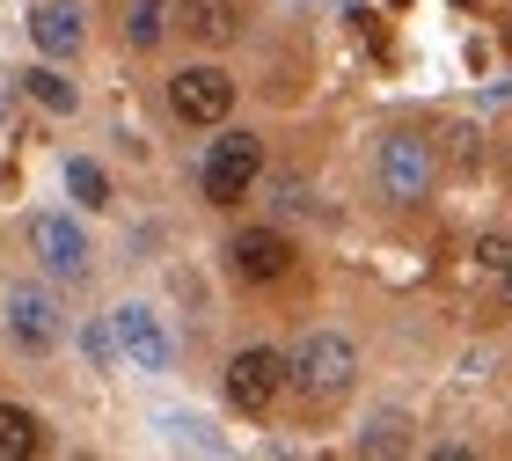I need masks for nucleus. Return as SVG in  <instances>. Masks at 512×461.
I'll return each mask as SVG.
<instances>
[{"instance_id":"f257e3e1","label":"nucleus","mask_w":512,"mask_h":461,"mask_svg":"<svg viewBox=\"0 0 512 461\" xmlns=\"http://www.w3.org/2000/svg\"><path fill=\"white\" fill-rule=\"evenodd\" d=\"M374 176H381V198L388 205H417V198H432L439 154H432L425 132H388L381 154H374Z\"/></svg>"},{"instance_id":"f03ea898","label":"nucleus","mask_w":512,"mask_h":461,"mask_svg":"<svg viewBox=\"0 0 512 461\" xmlns=\"http://www.w3.org/2000/svg\"><path fill=\"white\" fill-rule=\"evenodd\" d=\"M352 374H359L352 337H337V330L300 337V352H293V388H300V396L330 403V396H344V388H352Z\"/></svg>"},{"instance_id":"7ed1b4c3","label":"nucleus","mask_w":512,"mask_h":461,"mask_svg":"<svg viewBox=\"0 0 512 461\" xmlns=\"http://www.w3.org/2000/svg\"><path fill=\"white\" fill-rule=\"evenodd\" d=\"M256 176H264V140H256V132H220L213 154H205V169H198L213 205H242Z\"/></svg>"},{"instance_id":"20e7f679","label":"nucleus","mask_w":512,"mask_h":461,"mask_svg":"<svg viewBox=\"0 0 512 461\" xmlns=\"http://www.w3.org/2000/svg\"><path fill=\"white\" fill-rule=\"evenodd\" d=\"M286 381H293V359L271 352V344H249V352H235V366H227V403H235L242 418H264Z\"/></svg>"},{"instance_id":"39448f33","label":"nucleus","mask_w":512,"mask_h":461,"mask_svg":"<svg viewBox=\"0 0 512 461\" xmlns=\"http://www.w3.org/2000/svg\"><path fill=\"white\" fill-rule=\"evenodd\" d=\"M169 103H176L183 125H220L227 110H235V81H227L220 66H183L169 81Z\"/></svg>"},{"instance_id":"423d86ee","label":"nucleus","mask_w":512,"mask_h":461,"mask_svg":"<svg viewBox=\"0 0 512 461\" xmlns=\"http://www.w3.org/2000/svg\"><path fill=\"white\" fill-rule=\"evenodd\" d=\"M30 249H37V264L52 271V279H81L88 271V235L66 213H37L30 220Z\"/></svg>"},{"instance_id":"0eeeda50","label":"nucleus","mask_w":512,"mask_h":461,"mask_svg":"<svg viewBox=\"0 0 512 461\" xmlns=\"http://www.w3.org/2000/svg\"><path fill=\"white\" fill-rule=\"evenodd\" d=\"M227 257H235V279L271 286V279H286V271H293V242L278 235V227H242V235L227 242Z\"/></svg>"},{"instance_id":"6e6552de","label":"nucleus","mask_w":512,"mask_h":461,"mask_svg":"<svg viewBox=\"0 0 512 461\" xmlns=\"http://www.w3.org/2000/svg\"><path fill=\"white\" fill-rule=\"evenodd\" d=\"M110 322H118V344H125V359L139 366V374H161V366H169V352H176V344H169V330H161V315L154 308H118V315H110Z\"/></svg>"},{"instance_id":"1a4fd4ad","label":"nucleus","mask_w":512,"mask_h":461,"mask_svg":"<svg viewBox=\"0 0 512 461\" xmlns=\"http://www.w3.org/2000/svg\"><path fill=\"white\" fill-rule=\"evenodd\" d=\"M30 37H37V52L44 59H74L81 52V8H74V0H37V8H30Z\"/></svg>"},{"instance_id":"9d476101","label":"nucleus","mask_w":512,"mask_h":461,"mask_svg":"<svg viewBox=\"0 0 512 461\" xmlns=\"http://www.w3.org/2000/svg\"><path fill=\"white\" fill-rule=\"evenodd\" d=\"M8 330L30 344V352H52V344H59V308L22 286V293H8Z\"/></svg>"},{"instance_id":"9b49d317","label":"nucleus","mask_w":512,"mask_h":461,"mask_svg":"<svg viewBox=\"0 0 512 461\" xmlns=\"http://www.w3.org/2000/svg\"><path fill=\"white\" fill-rule=\"evenodd\" d=\"M176 22L198 44H227L235 37V0H176Z\"/></svg>"},{"instance_id":"f8f14e48","label":"nucleus","mask_w":512,"mask_h":461,"mask_svg":"<svg viewBox=\"0 0 512 461\" xmlns=\"http://www.w3.org/2000/svg\"><path fill=\"white\" fill-rule=\"evenodd\" d=\"M37 440H44V425L30 418V410H22V403H0V461H30Z\"/></svg>"},{"instance_id":"ddd939ff","label":"nucleus","mask_w":512,"mask_h":461,"mask_svg":"<svg viewBox=\"0 0 512 461\" xmlns=\"http://www.w3.org/2000/svg\"><path fill=\"white\" fill-rule=\"evenodd\" d=\"M22 96H30V103H44V110H59V118L81 103V96H74V81H66L59 66H30V74H22Z\"/></svg>"},{"instance_id":"4468645a","label":"nucleus","mask_w":512,"mask_h":461,"mask_svg":"<svg viewBox=\"0 0 512 461\" xmlns=\"http://www.w3.org/2000/svg\"><path fill=\"white\" fill-rule=\"evenodd\" d=\"M161 22H169V0H132V8H125V37L139 44V52H154Z\"/></svg>"},{"instance_id":"2eb2a0df","label":"nucleus","mask_w":512,"mask_h":461,"mask_svg":"<svg viewBox=\"0 0 512 461\" xmlns=\"http://www.w3.org/2000/svg\"><path fill=\"white\" fill-rule=\"evenodd\" d=\"M66 191H74L88 213H103V205H110V176L96 169V161H66Z\"/></svg>"},{"instance_id":"dca6fc26","label":"nucleus","mask_w":512,"mask_h":461,"mask_svg":"<svg viewBox=\"0 0 512 461\" xmlns=\"http://www.w3.org/2000/svg\"><path fill=\"white\" fill-rule=\"evenodd\" d=\"M410 440H403V418H374L359 432V454H403Z\"/></svg>"},{"instance_id":"f3484780","label":"nucleus","mask_w":512,"mask_h":461,"mask_svg":"<svg viewBox=\"0 0 512 461\" xmlns=\"http://www.w3.org/2000/svg\"><path fill=\"white\" fill-rule=\"evenodd\" d=\"M476 264H483V271H505V264H512V242H505V235H483V242H476Z\"/></svg>"},{"instance_id":"a211bd4d","label":"nucleus","mask_w":512,"mask_h":461,"mask_svg":"<svg viewBox=\"0 0 512 461\" xmlns=\"http://www.w3.org/2000/svg\"><path fill=\"white\" fill-rule=\"evenodd\" d=\"M447 140H454V169H476V154H483V147H476V132L461 125V132H447Z\"/></svg>"},{"instance_id":"6ab92c4d","label":"nucleus","mask_w":512,"mask_h":461,"mask_svg":"<svg viewBox=\"0 0 512 461\" xmlns=\"http://www.w3.org/2000/svg\"><path fill=\"white\" fill-rule=\"evenodd\" d=\"M498 293H505V308H512V264H505V271H498Z\"/></svg>"},{"instance_id":"aec40b11","label":"nucleus","mask_w":512,"mask_h":461,"mask_svg":"<svg viewBox=\"0 0 512 461\" xmlns=\"http://www.w3.org/2000/svg\"><path fill=\"white\" fill-rule=\"evenodd\" d=\"M505 59H512V22H505Z\"/></svg>"},{"instance_id":"412c9836","label":"nucleus","mask_w":512,"mask_h":461,"mask_svg":"<svg viewBox=\"0 0 512 461\" xmlns=\"http://www.w3.org/2000/svg\"><path fill=\"white\" fill-rule=\"evenodd\" d=\"M505 169H512V154H505Z\"/></svg>"}]
</instances>
